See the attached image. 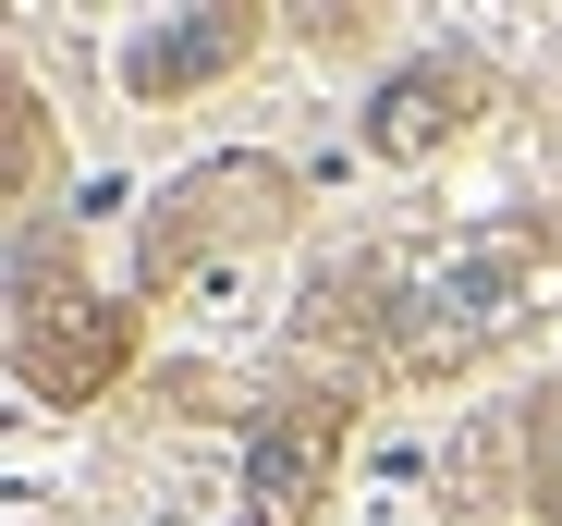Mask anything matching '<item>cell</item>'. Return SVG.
I'll return each mask as SVG.
<instances>
[{"instance_id": "4", "label": "cell", "mask_w": 562, "mask_h": 526, "mask_svg": "<svg viewBox=\"0 0 562 526\" xmlns=\"http://www.w3.org/2000/svg\"><path fill=\"white\" fill-rule=\"evenodd\" d=\"M233 49H245V25H233V13H209V25H183V37H147L123 74H135V86H196V74H221Z\"/></svg>"}, {"instance_id": "3", "label": "cell", "mask_w": 562, "mask_h": 526, "mask_svg": "<svg viewBox=\"0 0 562 526\" xmlns=\"http://www.w3.org/2000/svg\"><path fill=\"white\" fill-rule=\"evenodd\" d=\"M452 123H464V74L452 61H404L380 86V111H367V147H380V159H428Z\"/></svg>"}, {"instance_id": "5", "label": "cell", "mask_w": 562, "mask_h": 526, "mask_svg": "<svg viewBox=\"0 0 562 526\" xmlns=\"http://www.w3.org/2000/svg\"><path fill=\"white\" fill-rule=\"evenodd\" d=\"M538 502L562 514V428H550V454H538Z\"/></svg>"}, {"instance_id": "1", "label": "cell", "mask_w": 562, "mask_h": 526, "mask_svg": "<svg viewBox=\"0 0 562 526\" xmlns=\"http://www.w3.org/2000/svg\"><path fill=\"white\" fill-rule=\"evenodd\" d=\"M550 282H562V245L526 233V221H490V233H464V245H428L416 270L392 282V356L452 368V356H477V343H502Z\"/></svg>"}, {"instance_id": "2", "label": "cell", "mask_w": 562, "mask_h": 526, "mask_svg": "<svg viewBox=\"0 0 562 526\" xmlns=\"http://www.w3.org/2000/svg\"><path fill=\"white\" fill-rule=\"evenodd\" d=\"M318 466H330V416H269L257 441H245V526H294L318 502Z\"/></svg>"}]
</instances>
